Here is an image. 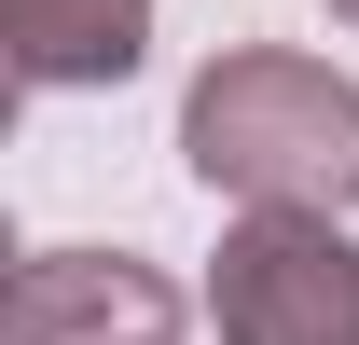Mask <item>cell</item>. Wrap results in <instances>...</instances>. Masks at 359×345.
Returning <instances> with one entry per match:
<instances>
[{
    "label": "cell",
    "instance_id": "4",
    "mask_svg": "<svg viewBox=\"0 0 359 345\" xmlns=\"http://www.w3.org/2000/svg\"><path fill=\"white\" fill-rule=\"evenodd\" d=\"M0 42L42 97L69 83H125L138 55H152V0H0Z\"/></svg>",
    "mask_w": 359,
    "mask_h": 345
},
{
    "label": "cell",
    "instance_id": "2",
    "mask_svg": "<svg viewBox=\"0 0 359 345\" xmlns=\"http://www.w3.org/2000/svg\"><path fill=\"white\" fill-rule=\"evenodd\" d=\"M208 318H222V345H359V235L346 221H235Z\"/></svg>",
    "mask_w": 359,
    "mask_h": 345
},
{
    "label": "cell",
    "instance_id": "1",
    "mask_svg": "<svg viewBox=\"0 0 359 345\" xmlns=\"http://www.w3.org/2000/svg\"><path fill=\"white\" fill-rule=\"evenodd\" d=\"M180 152L249 221H346L359 208V83L318 69V55L235 42L208 83L180 97Z\"/></svg>",
    "mask_w": 359,
    "mask_h": 345
},
{
    "label": "cell",
    "instance_id": "3",
    "mask_svg": "<svg viewBox=\"0 0 359 345\" xmlns=\"http://www.w3.org/2000/svg\"><path fill=\"white\" fill-rule=\"evenodd\" d=\"M0 345H180V290L138 249H28Z\"/></svg>",
    "mask_w": 359,
    "mask_h": 345
},
{
    "label": "cell",
    "instance_id": "5",
    "mask_svg": "<svg viewBox=\"0 0 359 345\" xmlns=\"http://www.w3.org/2000/svg\"><path fill=\"white\" fill-rule=\"evenodd\" d=\"M332 14H346V28H359V0H332Z\"/></svg>",
    "mask_w": 359,
    "mask_h": 345
}]
</instances>
